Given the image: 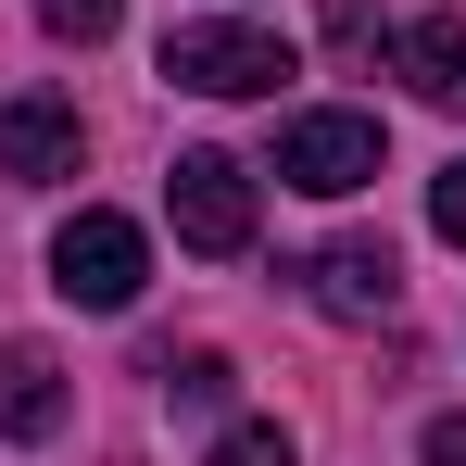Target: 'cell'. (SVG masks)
I'll list each match as a JSON object with an SVG mask.
<instances>
[{"instance_id": "1", "label": "cell", "mask_w": 466, "mask_h": 466, "mask_svg": "<svg viewBox=\"0 0 466 466\" xmlns=\"http://www.w3.org/2000/svg\"><path fill=\"white\" fill-rule=\"evenodd\" d=\"M164 76L202 88V101H278V76H303V64H290V38L215 13V25H177V38H164Z\"/></svg>"}, {"instance_id": "2", "label": "cell", "mask_w": 466, "mask_h": 466, "mask_svg": "<svg viewBox=\"0 0 466 466\" xmlns=\"http://www.w3.org/2000/svg\"><path fill=\"white\" fill-rule=\"evenodd\" d=\"M51 290L64 303H88V315H127L139 290H152V239L127 228V215H64V239H51Z\"/></svg>"}, {"instance_id": "3", "label": "cell", "mask_w": 466, "mask_h": 466, "mask_svg": "<svg viewBox=\"0 0 466 466\" xmlns=\"http://www.w3.org/2000/svg\"><path fill=\"white\" fill-rule=\"evenodd\" d=\"M379 164H390L379 114H340V101H328V114H290V127H278V177H290V189H315V202H353Z\"/></svg>"}, {"instance_id": "4", "label": "cell", "mask_w": 466, "mask_h": 466, "mask_svg": "<svg viewBox=\"0 0 466 466\" xmlns=\"http://www.w3.org/2000/svg\"><path fill=\"white\" fill-rule=\"evenodd\" d=\"M164 215H177V239L189 252H252V164L239 152H177V177H164Z\"/></svg>"}, {"instance_id": "5", "label": "cell", "mask_w": 466, "mask_h": 466, "mask_svg": "<svg viewBox=\"0 0 466 466\" xmlns=\"http://www.w3.org/2000/svg\"><path fill=\"white\" fill-rule=\"evenodd\" d=\"M303 290H315V315H340V328H390V315H403V265H390V239H328L303 265Z\"/></svg>"}, {"instance_id": "6", "label": "cell", "mask_w": 466, "mask_h": 466, "mask_svg": "<svg viewBox=\"0 0 466 466\" xmlns=\"http://www.w3.org/2000/svg\"><path fill=\"white\" fill-rule=\"evenodd\" d=\"M76 152H88V127H76L64 88H13V101H0V177L51 189V177H76Z\"/></svg>"}, {"instance_id": "7", "label": "cell", "mask_w": 466, "mask_h": 466, "mask_svg": "<svg viewBox=\"0 0 466 466\" xmlns=\"http://www.w3.org/2000/svg\"><path fill=\"white\" fill-rule=\"evenodd\" d=\"M390 76L416 88L429 114H466V13H416V25L390 38Z\"/></svg>"}, {"instance_id": "8", "label": "cell", "mask_w": 466, "mask_h": 466, "mask_svg": "<svg viewBox=\"0 0 466 466\" xmlns=\"http://www.w3.org/2000/svg\"><path fill=\"white\" fill-rule=\"evenodd\" d=\"M64 429V366L38 340H0V441H51Z\"/></svg>"}, {"instance_id": "9", "label": "cell", "mask_w": 466, "mask_h": 466, "mask_svg": "<svg viewBox=\"0 0 466 466\" xmlns=\"http://www.w3.org/2000/svg\"><path fill=\"white\" fill-rule=\"evenodd\" d=\"M152 379L177 390V403H189V416H215V403H228V379H239V366H228V353H164Z\"/></svg>"}, {"instance_id": "10", "label": "cell", "mask_w": 466, "mask_h": 466, "mask_svg": "<svg viewBox=\"0 0 466 466\" xmlns=\"http://www.w3.org/2000/svg\"><path fill=\"white\" fill-rule=\"evenodd\" d=\"M202 466H303V454H290V429H278V416H239V429H228Z\"/></svg>"}, {"instance_id": "11", "label": "cell", "mask_w": 466, "mask_h": 466, "mask_svg": "<svg viewBox=\"0 0 466 466\" xmlns=\"http://www.w3.org/2000/svg\"><path fill=\"white\" fill-rule=\"evenodd\" d=\"M38 25H51V38H114L127 0H38Z\"/></svg>"}, {"instance_id": "12", "label": "cell", "mask_w": 466, "mask_h": 466, "mask_svg": "<svg viewBox=\"0 0 466 466\" xmlns=\"http://www.w3.org/2000/svg\"><path fill=\"white\" fill-rule=\"evenodd\" d=\"M429 228H441V239H454V252H466V152L441 164V177H429Z\"/></svg>"}, {"instance_id": "13", "label": "cell", "mask_w": 466, "mask_h": 466, "mask_svg": "<svg viewBox=\"0 0 466 466\" xmlns=\"http://www.w3.org/2000/svg\"><path fill=\"white\" fill-rule=\"evenodd\" d=\"M328 38L340 51H379V0H328Z\"/></svg>"}, {"instance_id": "14", "label": "cell", "mask_w": 466, "mask_h": 466, "mask_svg": "<svg viewBox=\"0 0 466 466\" xmlns=\"http://www.w3.org/2000/svg\"><path fill=\"white\" fill-rule=\"evenodd\" d=\"M429 466H466V416H429V441H416Z\"/></svg>"}]
</instances>
